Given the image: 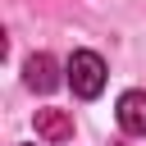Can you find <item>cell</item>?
<instances>
[{
  "instance_id": "cell-1",
  "label": "cell",
  "mask_w": 146,
  "mask_h": 146,
  "mask_svg": "<svg viewBox=\"0 0 146 146\" xmlns=\"http://www.w3.org/2000/svg\"><path fill=\"white\" fill-rule=\"evenodd\" d=\"M64 78H68V87H73V96H82V100H96L100 91H105V59L96 55V50H73L68 55V64H64Z\"/></svg>"
},
{
  "instance_id": "cell-2",
  "label": "cell",
  "mask_w": 146,
  "mask_h": 146,
  "mask_svg": "<svg viewBox=\"0 0 146 146\" xmlns=\"http://www.w3.org/2000/svg\"><path fill=\"white\" fill-rule=\"evenodd\" d=\"M114 119L128 137H146V91H123L114 105Z\"/></svg>"
},
{
  "instance_id": "cell-3",
  "label": "cell",
  "mask_w": 146,
  "mask_h": 146,
  "mask_svg": "<svg viewBox=\"0 0 146 146\" xmlns=\"http://www.w3.org/2000/svg\"><path fill=\"white\" fill-rule=\"evenodd\" d=\"M23 73H27V87L41 91V96L59 87V64H55V55H46V50H36V55L23 64Z\"/></svg>"
},
{
  "instance_id": "cell-4",
  "label": "cell",
  "mask_w": 146,
  "mask_h": 146,
  "mask_svg": "<svg viewBox=\"0 0 146 146\" xmlns=\"http://www.w3.org/2000/svg\"><path fill=\"white\" fill-rule=\"evenodd\" d=\"M36 137L41 141H73V119L68 110H36Z\"/></svg>"
}]
</instances>
